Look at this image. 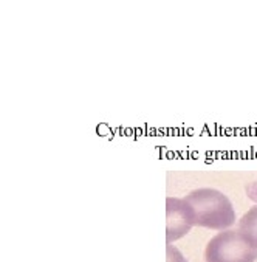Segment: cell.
I'll list each match as a JSON object with an SVG mask.
<instances>
[{"label": "cell", "instance_id": "cell-1", "mask_svg": "<svg viewBox=\"0 0 257 262\" xmlns=\"http://www.w3.org/2000/svg\"><path fill=\"white\" fill-rule=\"evenodd\" d=\"M184 200L192 206L194 225L209 230H226L236 222V211L231 200L214 188H198L191 191Z\"/></svg>", "mask_w": 257, "mask_h": 262}, {"label": "cell", "instance_id": "cell-5", "mask_svg": "<svg viewBox=\"0 0 257 262\" xmlns=\"http://www.w3.org/2000/svg\"><path fill=\"white\" fill-rule=\"evenodd\" d=\"M166 257H168V262H186V259L183 257V254L180 253V250L175 248L174 245H168V248H166Z\"/></svg>", "mask_w": 257, "mask_h": 262}, {"label": "cell", "instance_id": "cell-4", "mask_svg": "<svg viewBox=\"0 0 257 262\" xmlns=\"http://www.w3.org/2000/svg\"><path fill=\"white\" fill-rule=\"evenodd\" d=\"M239 231L245 237V241L257 250V205L242 216L239 222Z\"/></svg>", "mask_w": 257, "mask_h": 262}, {"label": "cell", "instance_id": "cell-2", "mask_svg": "<svg viewBox=\"0 0 257 262\" xmlns=\"http://www.w3.org/2000/svg\"><path fill=\"white\" fill-rule=\"evenodd\" d=\"M257 250L252 248L239 230H225L211 237L204 248V262H255Z\"/></svg>", "mask_w": 257, "mask_h": 262}, {"label": "cell", "instance_id": "cell-3", "mask_svg": "<svg viewBox=\"0 0 257 262\" xmlns=\"http://www.w3.org/2000/svg\"><path fill=\"white\" fill-rule=\"evenodd\" d=\"M195 214L192 206L184 199H166V241L168 244L178 241L194 227Z\"/></svg>", "mask_w": 257, "mask_h": 262}]
</instances>
